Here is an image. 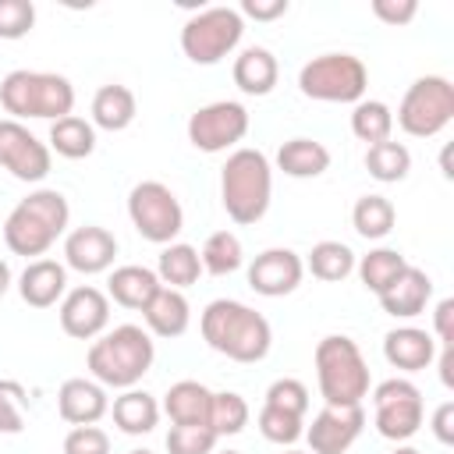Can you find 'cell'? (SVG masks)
<instances>
[{
	"label": "cell",
	"instance_id": "obj_34",
	"mask_svg": "<svg viewBox=\"0 0 454 454\" xmlns=\"http://www.w3.org/2000/svg\"><path fill=\"white\" fill-rule=\"evenodd\" d=\"M365 170L369 177L383 181V184H394V181H404L408 170H411V153L408 145L387 138V142H376L365 149Z\"/></svg>",
	"mask_w": 454,
	"mask_h": 454
},
{
	"label": "cell",
	"instance_id": "obj_4",
	"mask_svg": "<svg viewBox=\"0 0 454 454\" xmlns=\"http://www.w3.org/2000/svg\"><path fill=\"white\" fill-rule=\"evenodd\" d=\"M273 199V167L259 149H234L220 170V202L234 223H259Z\"/></svg>",
	"mask_w": 454,
	"mask_h": 454
},
{
	"label": "cell",
	"instance_id": "obj_24",
	"mask_svg": "<svg viewBox=\"0 0 454 454\" xmlns=\"http://www.w3.org/2000/svg\"><path fill=\"white\" fill-rule=\"evenodd\" d=\"M156 291H160V277H156V270H149V266L128 262V266L110 270L106 298H114L121 309H135V312H142L145 301H149Z\"/></svg>",
	"mask_w": 454,
	"mask_h": 454
},
{
	"label": "cell",
	"instance_id": "obj_31",
	"mask_svg": "<svg viewBox=\"0 0 454 454\" xmlns=\"http://www.w3.org/2000/svg\"><path fill=\"white\" fill-rule=\"evenodd\" d=\"M351 223L365 241H383L397 223V209L387 195H362L351 209Z\"/></svg>",
	"mask_w": 454,
	"mask_h": 454
},
{
	"label": "cell",
	"instance_id": "obj_48",
	"mask_svg": "<svg viewBox=\"0 0 454 454\" xmlns=\"http://www.w3.org/2000/svg\"><path fill=\"white\" fill-rule=\"evenodd\" d=\"M454 344H440V383L454 387Z\"/></svg>",
	"mask_w": 454,
	"mask_h": 454
},
{
	"label": "cell",
	"instance_id": "obj_43",
	"mask_svg": "<svg viewBox=\"0 0 454 454\" xmlns=\"http://www.w3.org/2000/svg\"><path fill=\"white\" fill-rule=\"evenodd\" d=\"M64 454H110V436L99 426H74L64 436Z\"/></svg>",
	"mask_w": 454,
	"mask_h": 454
},
{
	"label": "cell",
	"instance_id": "obj_30",
	"mask_svg": "<svg viewBox=\"0 0 454 454\" xmlns=\"http://www.w3.org/2000/svg\"><path fill=\"white\" fill-rule=\"evenodd\" d=\"M202 273V259H199V248L184 245V241H170L163 245L160 252V266H156V277L163 287H174V291H184L199 280Z\"/></svg>",
	"mask_w": 454,
	"mask_h": 454
},
{
	"label": "cell",
	"instance_id": "obj_21",
	"mask_svg": "<svg viewBox=\"0 0 454 454\" xmlns=\"http://www.w3.org/2000/svg\"><path fill=\"white\" fill-rule=\"evenodd\" d=\"M383 358L401 369V372H419V369H429L433 358H436V340L429 330H419V326H394L387 337H383Z\"/></svg>",
	"mask_w": 454,
	"mask_h": 454
},
{
	"label": "cell",
	"instance_id": "obj_17",
	"mask_svg": "<svg viewBox=\"0 0 454 454\" xmlns=\"http://www.w3.org/2000/svg\"><path fill=\"white\" fill-rule=\"evenodd\" d=\"M114 259H117V238L106 227L85 223V227L67 231V238H64V266L67 270L96 277V273H106L114 266Z\"/></svg>",
	"mask_w": 454,
	"mask_h": 454
},
{
	"label": "cell",
	"instance_id": "obj_18",
	"mask_svg": "<svg viewBox=\"0 0 454 454\" xmlns=\"http://www.w3.org/2000/svg\"><path fill=\"white\" fill-rule=\"evenodd\" d=\"M57 411L67 426H96L110 411L106 387L96 380H85V376L64 380L57 390Z\"/></svg>",
	"mask_w": 454,
	"mask_h": 454
},
{
	"label": "cell",
	"instance_id": "obj_35",
	"mask_svg": "<svg viewBox=\"0 0 454 454\" xmlns=\"http://www.w3.org/2000/svg\"><path fill=\"white\" fill-rule=\"evenodd\" d=\"M202 270L213 273V277H227L234 273L241 262H245V248H241V238L234 231H213L206 241H202Z\"/></svg>",
	"mask_w": 454,
	"mask_h": 454
},
{
	"label": "cell",
	"instance_id": "obj_40",
	"mask_svg": "<svg viewBox=\"0 0 454 454\" xmlns=\"http://www.w3.org/2000/svg\"><path fill=\"white\" fill-rule=\"evenodd\" d=\"M262 404L305 419V411H309V387H305L301 380H294V376H280V380H273V383L266 387V401H262Z\"/></svg>",
	"mask_w": 454,
	"mask_h": 454
},
{
	"label": "cell",
	"instance_id": "obj_19",
	"mask_svg": "<svg viewBox=\"0 0 454 454\" xmlns=\"http://www.w3.org/2000/svg\"><path fill=\"white\" fill-rule=\"evenodd\" d=\"M376 298H380V305H383L387 316H394V319H415V316L426 312V305L433 298V280H429L426 270H419V266L408 262L394 277V284L383 287Z\"/></svg>",
	"mask_w": 454,
	"mask_h": 454
},
{
	"label": "cell",
	"instance_id": "obj_44",
	"mask_svg": "<svg viewBox=\"0 0 454 454\" xmlns=\"http://www.w3.org/2000/svg\"><path fill=\"white\" fill-rule=\"evenodd\" d=\"M372 14L397 28V25H408L419 14V4L415 0H372Z\"/></svg>",
	"mask_w": 454,
	"mask_h": 454
},
{
	"label": "cell",
	"instance_id": "obj_39",
	"mask_svg": "<svg viewBox=\"0 0 454 454\" xmlns=\"http://www.w3.org/2000/svg\"><path fill=\"white\" fill-rule=\"evenodd\" d=\"M28 419V394L18 380H0V433L18 436Z\"/></svg>",
	"mask_w": 454,
	"mask_h": 454
},
{
	"label": "cell",
	"instance_id": "obj_33",
	"mask_svg": "<svg viewBox=\"0 0 454 454\" xmlns=\"http://www.w3.org/2000/svg\"><path fill=\"white\" fill-rule=\"evenodd\" d=\"M408 266V259L397 252V248H369L362 259H355V270H358V280L365 284V291L380 294L383 287L394 284V277Z\"/></svg>",
	"mask_w": 454,
	"mask_h": 454
},
{
	"label": "cell",
	"instance_id": "obj_8",
	"mask_svg": "<svg viewBox=\"0 0 454 454\" xmlns=\"http://www.w3.org/2000/svg\"><path fill=\"white\" fill-rule=\"evenodd\" d=\"M241 35H245V18L238 14V7L216 4L195 11L181 25V50L192 64H220L241 43Z\"/></svg>",
	"mask_w": 454,
	"mask_h": 454
},
{
	"label": "cell",
	"instance_id": "obj_23",
	"mask_svg": "<svg viewBox=\"0 0 454 454\" xmlns=\"http://www.w3.org/2000/svg\"><path fill=\"white\" fill-rule=\"evenodd\" d=\"M231 74H234V85L245 96H270L277 78H280V64H277V57L266 46H245L234 57Z\"/></svg>",
	"mask_w": 454,
	"mask_h": 454
},
{
	"label": "cell",
	"instance_id": "obj_38",
	"mask_svg": "<svg viewBox=\"0 0 454 454\" xmlns=\"http://www.w3.org/2000/svg\"><path fill=\"white\" fill-rule=\"evenodd\" d=\"M259 433L270 440V443H280V447H291L305 436V419L301 415H291V411H280V408H270L262 404L259 408Z\"/></svg>",
	"mask_w": 454,
	"mask_h": 454
},
{
	"label": "cell",
	"instance_id": "obj_41",
	"mask_svg": "<svg viewBox=\"0 0 454 454\" xmlns=\"http://www.w3.org/2000/svg\"><path fill=\"white\" fill-rule=\"evenodd\" d=\"M216 433L209 426H170L167 433V450L170 454H213Z\"/></svg>",
	"mask_w": 454,
	"mask_h": 454
},
{
	"label": "cell",
	"instance_id": "obj_1",
	"mask_svg": "<svg viewBox=\"0 0 454 454\" xmlns=\"http://www.w3.org/2000/svg\"><path fill=\"white\" fill-rule=\"evenodd\" d=\"M199 330H202V340L227 355L231 362H262L270 355V344H273V330L266 323L262 312L248 309L245 301H234V298H216L202 309V319H199Z\"/></svg>",
	"mask_w": 454,
	"mask_h": 454
},
{
	"label": "cell",
	"instance_id": "obj_28",
	"mask_svg": "<svg viewBox=\"0 0 454 454\" xmlns=\"http://www.w3.org/2000/svg\"><path fill=\"white\" fill-rule=\"evenodd\" d=\"M138 114V103H135V92L128 85H99L96 96H92V128H103V131H124Z\"/></svg>",
	"mask_w": 454,
	"mask_h": 454
},
{
	"label": "cell",
	"instance_id": "obj_15",
	"mask_svg": "<svg viewBox=\"0 0 454 454\" xmlns=\"http://www.w3.org/2000/svg\"><path fill=\"white\" fill-rule=\"evenodd\" d=\"M362 426H365L362 404H355V408H330V404H323V411H316L312 426L305 429V440L312 447L309 454H344L362 436Z\"/></svg>",
	"mask_w": 454,
	"mask_h": 454
},
{
	"label": "cell",
	"instance_id": "obj_32",
	"mask_svg": "<svg viewBox=\"0 0 454 454\" xmlns=\"http://www.w3.org/2000/svg\"><path fill=\"white\" fill-rule=\"evenodd\" d=\"M309 273L316 280H326V284H337L344 277L355 273V252L344 245V241H316L309 259H305Z\"/></svg>",
	"mask_w": 454,
	"mask_h": 454
},
{
	"label": "cell",
	"instance_id": "obj_36",
	"mask_svg": "<svg viewBox=\"0 0 454 454\" xmlns=\"http://www.w3.org/2000/svg\"><path fill=\"white\" fill-rule=\"evenodd\" d=\"M351 131L365 145L387 142L390 131H394V110L383 99H358L355 110H351Z\"/></svg>",
	"mask_w": 454,
	"mask_h": 454
},
{
	"label": "cell",
	"instance_id": "obj_49",
	"mask_svg": "<svg viewBox=\"0 0 454 454\" xmlns=\"http://www.w3.org/2000/svg\"><path fill=\"white\" fill-rule=\"evenodd\" d=\"M7 287H11V266H7V259H0V298L7 294Z\"/></svg>",
	"mask_w": 454,
	"mask_h": 454
},
{
	"label": "cell",
	"instance_id": "obj_5",
	"mask_svg": "<svg viewBox=\"0 0 454 454\" xmlns=\"http://www.w3.org/2000/svg\"><path fill=\"white\" fill-rule=\"evenodd\" d=\"M0 106L11 114V121H60L74 110V85L64 74L53 71H28L18 67L4 74L0 82Z\"/></svg>",
	"mask_w": 454,
	"mask_h": 454
},
{
	"label": "cell",
	"instance_id": "obj_9",
	"mask_svg": "<svg viewBox=\"0 0 454 454\" xmlns=\"http://www.w3.org/2000/svg\"><path fill=\"white\" fill-rule=\"evenodd\" d=\"M454 121V85L443 74H422L397 103V128L411 138H433Z\"/></svg>",
	"mask_w": 454,
	"mask_h": 454
},
{
	"label": "cell",
	"instance_id": "obj_37",
	"mask_svg": "<svg viewBox=\"0 0 454 454\" xmlns=\"http://www.w3.org/2000/svg\"><path fill=\"white\" fill-rule=\"evenodd\" d=\"M206 426H209L216 436H238V433L248 426V401H245L241 394H234V390L213 394Z\"/></svg>",
	"mask_w": 454,
	"mask_h": 454
},
{
	"label": "cell",
	"instance_id": "obj_20",
	"mask_svg": "<svg viewBox=\"0 0 454 454\" xmlns=\"http://www.w3.org/2000/svg\"><path fill=\"white\" fill-rule=\"evenodd\" d=\"M18 294L32 309H50L67 294V266L57 259H32L18 277Z\"/></svg>",
	"mask_w": 454,
	"mask_h": 454
},
{
	"label": "cell",
	"instance_id": "obj_22",
	"mask_svg": "<svg viewBox=\"0 0 454 454\" xmlns=\"http://www.w3.org/2000/svg\"><path fill=\"white\" fill-rule=\"evenodd\" d=\"M142 319H145V330L156 333V337H181L192 323V305H188L184 291H174V287L160 284V291L145 301Z\"/></svg>",
	"mask_w": 454,
	"mask_h": 454
},
{
	"label": "cell",
	"instance_id": "obj_7",
	"mask_svg": "<svg viewBox=\"0 0 454 454\" xmlns=\"http://www.w3.org/2000/svg\"><path fill=\"white\" fill-rule=\"evenodd\" d=\"M298 89L319 103H358L369 89V67L355 53H319L298 71Z\"/></svg>",
	"mask_w": 454,
	"mask_h": 454
},
{
	"label": "cell",
	"instance_id": "obj_53",
	"mask_svg": "<svg viewBox=\"0 0 454 454\" xmlns=\"http://www.w3.org/2000/svg\"><path fill=\"white\" fill-rule=\"evenodd\" d=\"M223 454H238V450H223Z\"/></svg>",
	"mask_w": 454,
	"mask_h": 454
},
{
	"label": "cell",
	"instance_id": "obj_3",
	"mask_svg": "<svg viewBox=\"0 0 454 454\" xmlns=\"http://www.w3.org/2000/svg\"><path fill=\"white\" fill-rule=\"evenodd\" d=\"M71 206L57 188H35L28 192L4 220V241L14 255L43 259L53 241L67 231Z\"/></svg>",
	"mask_w": 454,
	"mask_h": 454
},
{
	"label": "cell",
	"instance_id": "obj_42",
	"mask_svg": "<svg viewBox=\"0 0 454 454\" xmlns=\"http://www.w3.org/2000/svg\"><path fill=\"white\" fill-rule=\"evenodd\" d=\"M35 25L32 0H0V39H21Z\"/></svg>",
	"mask_w": 454,
	"mask_h": 454
},
{
	"label": "cell",
	"instance_id": "obj_14",
	"mask_svg": "<svg viewBox=\"0 0 454 454\" xmlns=\"http://www.w3.org/2000/svg\"><path fill=\"white\" fill-rule=\"evenodd\" d=\"M106 326H110V298L99 287L82 284L60 298V330L67 337L96 340L99 333H106Z\"/></svg>",
	"mask_w": 454,
	"mask_h": 454
},
{
	"label": "cell",
	"instance_id": "obj_50",
	"mask_svg": "<svg viewBox=\"0 0 454 454\" xmlns=\"http://www.w3.org/2000/svg\"><path fill=\"white\" fill-rule=\"evenodd\" d=\"M390 454H422V450H419V447H411V443H397Z\"/></svg>",
	"mask_w": 454,
	"mask_h": 454
},
{
	"label": "cell",
	"instance_id": "obj_2",
	"mask_svg": "<svg viewBox=\"0 0 454 454\" xmlns=\"http://www.w3.org/2000/svg\"><path fill=\"white\" fill-rule=\"evenodd\" d=\"M153 358H156L153 333L135 323H121L92 340L85 365L96 383L114 387V390H131L153 369Z\"/></svg>",
	"mask_w": 454,
	"mask_h": 454
},
{
	"label": "cell",
	"instance_id": "obj_16",
	"mask_svg": "<svg viewBox=\"0 0 454 454\" xmlns=\"http://www.w3.org/2000/svg\"><path fill=\"white\" fill-rule=\"evenodd\" d=\"M305 277V262L291 248H266L248 262V287L266 298L291 294Z\"/></svg>",
	"mask_w": 454,
	"mask_h": 454
},
{
	"label": "cell",
	"instance_id": "obj_46",
	"mask_svg": "<svg viewBox=\"0 0 454 454\" xmlns=\"http://www.w3.org/2000/svg\"><path fill=\"white\" fill-rule=\"evenodd\" d=\"M241 18H255V21H273L280 14H287V0H241Z\"/></svg>",
	"mask_w": 454,
	"mask_h": 454
},
{
	"label": "cell",
	"instance_id": "obj_52",
	"mask_svg": "<svg viewBox=\"0 0 454 454\" xmlns=\"http://www.w3.org/2000/svg\"><path fill=\"white\" fill-rule=\"evenodd\" d=\"M284 454H309V450H294V447H287V450H284Z\"/></svg>",
	"mask_w": 454,
	"mask_h": 454
},
{
	"label": "cell",
	"instance_id": "obj_47",
	"mask_svg": "<svg viewBox=\"0 0 454 454\" xmlns=\"http://www.w3.org/2000/svg\"><path fill=\"white\" fill-rule=\"evenodd\" d=\"M433 436L450 447L454 443V401H443L436 411H433Z\"/></svg>",
	"mask_w": 454,
	"mask_h": 454
},
{
	"label": "cell",
	"instance_id": "obj_45",
	"mask_svg": "<svg viewBox=\"0 0 454 454\" xmlns=\"http://www.w3.org/2000/svg\"><path fill=\"white\" fill-rule=\"evenodd\" d=\"M433 340L436 344H454V298L436 301V312H433Z\"/></svg>",
	"mask_w": 454,
	"mask_h": 454
},
{
	"label": "cell",
	"instance_id": "obj_10",
	"mask_svg": "<svg viewBox=\"0 0 454 454\" xmlns=\"http://www.w3.org/2000/svg\"><path fill=\"white\" fill-rule=\"evenodd\" d=\"M128 216L131 227L153 245H170L184 227V209L163 181H138L128 192Z\"/></svg>",
	"mask_w": 454,
	"mask_h": 454
},
{
	"label": "cell",
	"instance_id": "obj_6",
	"mask_svg": "<svg viewBox=\"0 0 454 454\" xmlns=\"http://www.w3.org/2000/svg\"><path fill=\"white\" fill-rule=\"evenodd\" d=\"M316 383L330 408H355L369 394V365L358 344L344 333H330L316 344Z\"/></svg>",
	"mask_w": 454,
	"mask_h": 454
},
{
	"label": "cell",
	"instance_id": "obj_25",
	"mask_svg": "<svg viewBox=\"0 0 454 454\" xmlns=\"http://www.w3.org/2000/svg\"><path fill=\"white\" fill-rule=\"evenodd\" d=\"M209 401H213V390L209 387H202L199 380H177L163 394V408L160 411H167V419L174 426H206Z\"/></svg>",
	"mask_w": 454,
	"mask_h": 454
},
{
	"label": "cell",
	"instance_id": "obj_26",
	"mask_svg": "<svg viewBox=\"0 0 454 454\" xmlns=\"http://www.w3.org/2000/svg\"><path fill=\"white\" fill-rule=\"evenodd\" d=\"M110 415H114V426H117L121 433H128V436H145V433H153L156 422H160V401H156L149 390L131 387V390H121V394L114 397Z\"/></svg>",
	"mask_w": 454,
	"mask_h": 454
},
{
	"label": "cell",
	"instance_id": "obj_51",
	"mask_svg": "<svg viewBox=\"0 0 454 454\" xmlns=\"http://www.w3.org/2000/svg\"><path fill=\"white\" fill-rule=\"evenodd\" d=\"M128 454H153V450H145V447H138V450H128Z\"/></svg>",
	"mask_w": 454,
	"mask_h": 454
},
{
	"label": "cell",
	"instance_id": "obj_27",
	"mask_svg": "<svg viewBox=\"0 0 454 454\" xmlns=\"http://www.w3.org/2000/svg\"><path fill=\"white\" fill-rule=\"evenodd\" d=\"M277 167H280L287 177H298V181L319 177V174L330 170V149H326L323 142H316V138L298 135V138H287V142L277 149Z\"/></svg>",
	"mask_w": 454,
	"mask_h": 454
},
{
	"label": "cell",
	"instance_id": "obj_13",
	"mask_svg": "<svg viewBox=\"0 0 454 454\" xmlns=\"http://www.w3.org/2000/svg\"><path fill=\"white\" fill-rule=\"evenodd\" d=\"M0 167H4L11 177H18V181L35 184V181H43V177L50 174L53 153H50V145L39 142L21 121L4 117V121H0Z\"/></svg>",
	"mask_w": 454,
	"mask_h": 454
},
{
	"label": "cell",
	"instance_id": "obj_29",
	"mask_svg": "<svg viewBox=\"0 0 454 454\" xmlns=\"http://www.w3.org/2000/svg\"><path fill=\"white\" fill-rule=\"evenodd\" d=\"M92 149H96L92 121H85L78 114H67V117L50 124V153H57L64 160H85V156H92Z\"/></svg>",
	"mask_w": 454,
	"mask_h": 454
},
{
	"label": "cell",
	"instance_id": "obj_12",
	"mask_svg": "<svg viewBox=\"0 0 454 454\" xmlns=\"http://www.w3.org/2000/svg\"><path fill=\"white\" fill-rule=\"evenodd\" d=\"M248 135V110L238 99H216L188 117V142L199 153H227Z\"/></svg>",
	"mask_w": 454,
	"mask_h": 454
},
{
	"label": "cell",
	"instance_id": "obj_11",
	"mask_svg": "<svg viewBox=\"0 0 454 454\" xmlns=\"http://www.w3.org/2000/svg\"><path fill=\"white\" fill-rule=\"evenodd\" d=\"M372 408H376V433L383 440L404 443L419 433L422 419H426V404H422V390L411 380H383L372 390Z\"/></svg>",
	"mask_w": 454,
	"mask_h": 454
}]
</instances>
